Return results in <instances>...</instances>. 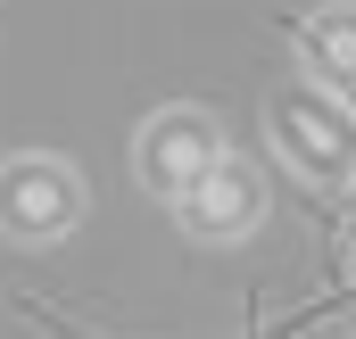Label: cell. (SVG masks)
<instances>
[{
    "label": "cell",
    "instance_id": "cell-2",
    "mask_svg": "<svg viewBox=\"0 0 356 339\" xmlns=\"http://www.w3.org/2000/svg\"><path fill=\"white\" fill-rule=\"evenodd\" d=\"M133 166H141V182H149L166 207H175V199H191L207 174L224 166V124H216L207 108H158V116L141 124Z\"/></svg>",
    "mask_w": 356,
    "mask_h": 339
},
{
    "label": "cell",
    "instance_id": "cell-5",
    "mask_svg": "<svg viewBox=\"0 0 356 339\" xmlns=\"http://www.w3.org/2000/svg\"><path fill=\"white\" fill-rule=\"evenodd\" d=\"M298 50H307V67L323 75V91H332V99H340V91H356V0L315 8V17L298 25Z\"/></svg>",
    "mask_w": 356,
    "mask_h": 339
},
{
    "label": "cell",
    "instance_id": "cell-3",
    "mask_svg": "<svg viewBox=\"0 0 356 339\" xmlns=\"http://www.w3.org/2000/svg\"><path fill=\"white\" fill-rule=\"evenodd\" d=\"M75 215H83V182L58 158H17V166L0 174V224L17 240H58Z\"/></svg>",
    "mask_w": 356,
    "mask_h": 339
},
{
    "label": "cell",
    "instance_id": "cell-1",
    "mask_svg": "<svg viewBox=\"0 0 356 339\" xmlns=\"http://www.w3.org/2000/svg\"><path fill=\"white\" fill-rule=\"evenodd\" d=\"M266 141H273V158L298 182H315V190L356 182V116H348V99H332L323 83H282L273 91L266 99Z\"/></svg>",
    "mask_w": 356,
    "mask_h": 339
},
{
    "label": "cell",
    "instance_id": "cell-4",
    "mask_svg": "<svg viewBox=\"0 0 356 339\" xmlns=\"http://www.w3.org/2000/svg\"><path fill=\"white\" fill-rule=\"evenodd\" d=\"M175 215H182L191 240H241V232H257V215H266V182L241 166V158H224L191 199H175Z\"/></svg>",
    "mask_w": 356,
    "mask_h": 339
}]
</instances>
